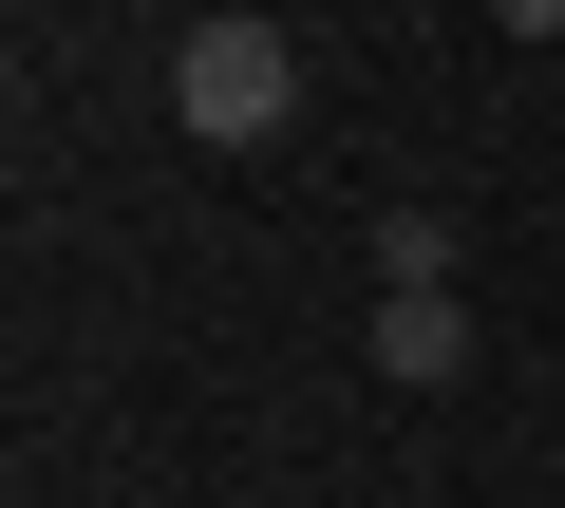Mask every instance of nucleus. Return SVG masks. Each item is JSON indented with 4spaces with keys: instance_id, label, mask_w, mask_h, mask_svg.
Here are the masks:
<instances>
[{
    "instance_id": "1",
    "label": "nucleus",
    "mask_w": 565,
    "mask_h": 508,
    "mask_svg": "<svg viewBox=\"0 0 565 508\" xmlns=\"http://www.w3.org/2000/svg\"><path fill=\"white\" fill-rule=\"evenodd\" d=\"M170 114L207 151H264L282 114H302V39H282V20H189L170 39Z\"/></svg>"
},
{
    "instance_id": "2",
    "label": "nucleus",
    "mask_w": 565,
    "mask_h": 508,
    "mask_svg": "<svg viewBox=\"0 0 565 508\" xmlns=\"http://www.w3.org/2000/svg\"><path fill=\"white\" fill-rule=\"evenodd\" d=\"M452 358H471V302H452V283H377V377H415V396H434Z\"/></svg>"
},
{
    "instance_id": "3",
    "label": "nucleus",
    "mask_w": 565,
    "mask_h": 508,
    "mask_svg": "<svg viewBox=\"0 0 565 508\" xmlns=\"http://www.w3.org/2000/svg\"><path fill=\"white\" fill-rule=\"evenodd\" d=\"M490 39H565V0H490Z\"/></svg>"
}]
</instances>
